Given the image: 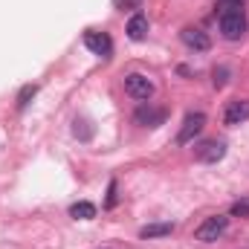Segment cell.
Masks as SVG:
<instances>
[{"label": "cell", "mask_w": 249, "mask_h": 249, "mask_svg": "<svg viewBox=\"0 0 249 249\" xmlns=\"http://www.w3.org/2000/svg\"><path fill=\"white\" fill-rule=\"evenodd\" d=\"M124 93H127L130 99L148 102V99L154 96V81H151L148 75H142V72H130V75H124Z\"/></svg>", "instance_id": "obj_3"}, {"label": "cell", "mask_w": 249, "mask_h": 249, "mask_svg": "<svg viewBox=\"0 0 249 249\" xmlns=\"http://www.w3.org/2000/svg\"><path fill=\"white\" fill-rule=\"evenodd\" d=\"M165 110L162 107H151V105H142L139 110H136V122L145 124V127H160V124L165 122Z\"/></svg>", "instance_id": "obj_8"}, {"label": "cell", "mask_w": 249, "mask_h": 249, "mask_svg": "<svg viewBox=\"0 0 249 249\" xmlns=\"http://www.w3.org/2000/svg\"><path fill=\"white\" fill-rule=\"evenodd\" d=\"M84 47H87L93 55H102V58H107V55L113 53V41H110L105 32H87V35H84Z\"/></svg>", "instance_id": "obj_5"}, {"label": "cell", "mask_w": 249, "mask_h": 249, "mask_svg": "<svg viewBox=\"0 0 249 249\" xmlns=\"http://www.w3.org/2000/svg\"><path fill=\"white\" fill-rule=\"evenodd\" d=\"M217 12H220V35L226 41H241L247 35V26H249L244 9L241 6H223Z\"/></svg>", "instance_id": "obj_1"}, {"label": "cell", "mask_w": 249, "mask_h": 249, "mask_svg": "<svg viewBox=\"0 0 249 249\" xmlns=\"http://www.w3.org/2000/svg\"><path fill=\"white\" fill-rule=\"evenodd\" d=\"M180 38H183V44H186L188 50H194V53H206L212 47V41H209V35L203 29H183Z\"/></svg>", "instance_id": "obj_9"}, {"label": "cell", "mask_w": 249, "mask_h": 249, "mask_svg": "<svg viewBox=\"0 0 249 249\" xmlns=\"http://www.w3.org/2000/svg\"><path fill=\"white\" fill-rule=\"evenodd\" d=\"M203 127H206V116H203V113H188L183 127H180V133H177V145H188Z\"/></svg>", "instance_id": "obj_4"}, {"label": "cell", "mask_w": 249, "mask_h": 249, "mask_svg": "<svg viewBox=\"0 0 249 249\" xmlns=\"http://www.w3.org/2000/svg\"><path fill=\"white\" fill-rule=\"evenodd\" d=\"M145 35H148V18L145 15H133L127 20V38L130 41H142Z\"/></svg>", "instance_id": "obj_10"}, {"label": "cell", "mask_w": 249, "mask_h": 249, "mask_svg": "<svg viewBox=\"0 0 249 249\" xmlns=\"http://www.w3.org/2000/svg\"><path fill=\"white\" fill-rule=\"evenodd\" d=\"M226 229H229V217L226 214H212L194 229V238L203 241V244H214V241H220L226 235Z\"/></svg>", "instance_id": "obj_2"}, {"label": "cell", "mask_w": 249, "mask_h": 249, "mask_svg": "<svg viewBox=\"0 0 249 249\" xmlns=\"http://www.w3.org/2000/svg\"><path fill=\"white\" fill-rule=\"evenodd\" d=\"M70 217H75V220H93L96 217V206L87 203V200H78V203L70 206Z\"/></svg>", "instance_id": "obj_12"}, {"label": "cell", "mask_w": 249, "mask_h": 249, "mask_svg": "<svg viewBox=\"0 0 249 249\" xmlns=\"http://www.w3.org/2000/svg\"><path fill=\"white\" fill-rule=\"evenodd\" d=\"M247 119H249V99H238V102H232V105L226 107V113H223V122L229 124V127L244 124Z\"/></svg>", "instance_id": "obj_6"}, {"label": "cell", "mask_w": 249, "mask_h": 249, "mask_svg": "<svg viewBox=\"0 0 249 249\" xmlns=\"http://www.w3.org/2000/svg\"><path fill=\"white\" fill-rule=\"evenodd\" d=\"M107 206H116V183L107 186Z\"/></svg>", "instance_id": "obj_16"}, {"label": "cell", "mask_w": 249, "mask_h": 249, "mask_svg": "<svg viewBox=\"0 0 249 249\" xmlns=\"http://www.w3.org/2000/svg\"><path fill=\"white\" fill-rule=\"evenodd\" d=\"M223 154H226V145H223V142H217V139L203 142V145L194 151V157H197L200 162H217V160H223Z\"/></svg>", "instance_id": "obj_7"}, {"label": "cell", "mask_w": 249, "mask_h": 249, "mask_svg": "<svg viewBox=\"0 0 249 249\" xmlns=\"http://www.w3.org/2000/svg\"><path fill=\"white\" fill-rule=\"evenodd\" d=\"M226 78H229V70H226V67L214 70V87H223V84H226Z\"/></svg>", "instance_id": "obj_15"}, {"label": "cell", "mask_w": 249, "mask_h": 249, "mask_svg": "<svg viewBox=\"0 0 249 249\" xmlns=\"http://www.w3.org/2000/svg\"><path fill=\"white\" fill-rule=\"evenodd\" d=\"M229 214H232V217H249V197L235 200V203H232V209H229Z\"/></svg>", "instance_id": "obj_13"}, {"label": "cell", "mask_w": 249, "mask_h": 249, "mask_svg": "<svg viewBox=\"0 0 249 249\" xmlns=\"http://www.w3.org/2000/svg\"><path fill=\"white\" fill-rule=\"evenodd\" d=\"M35 93H38V87H35V84H26V87L20 90V96H18V107H26V105H29V99H32Z\"/></svg>", "instance_id": "obj_14"}, {"label": "cell", "mask_w": 249, "mask_h": 249, "mask_svg": "<svg viewBox=\"0 0 249 249\" xmlns=\"http://www.w3.org/2000/svg\"><path fill=\"white\" fill-rule=\"evenodd\" d=\"M174 232V223H151V226H142L139 229V238L151 241V238H165Z\"/></svg>", "instance_id": "obj_11"}]
</instances>
